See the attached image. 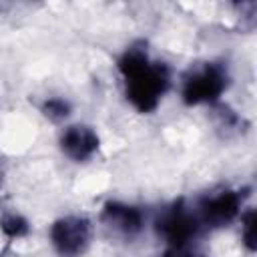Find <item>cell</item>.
Masks as SVG:
<instances>
[{
    "label": "cell",
    "instance_id": "obj_1",
    "mask_svg": "<svg viewBox=\"0 0 257 257\" xmlns=\"http://www.w3.org/2000/svg\"><path fill=\"white\" fill-rule=\"evenodd\" d=\"M118 68L126 80V98L141 112L157 108L159 98L169 86V70L165 64H153L143 48H128L118 60Z\"/></svg>",
    "mask_w": 257,
    "mask_h": 257
},
{
    "label": "cell",
    "instance_id": "obj_2",
    "mask_svg": "<svg viewBox=\"0 0 257 257\" xmlns=\"http://www.w3.org/2000/svg\"><path fill=\"white\" fill-rule=\"evenodd\" d=\"M52 245L60 255H78L84 251L90 239V225L82 217L58 219L50 229Z\"/></svg>",
    "mask_w": 257,
    "mask_h": 257
},
{
    "label": "cell",
    "instance_id": "obj_3",
    "mask_svg": "<svg viewBox=\"0 0 257 257\" xmlns=\"http://www.w3.org/2000/svg\"><path fill=\"white\" fill-rule=\"evenodd\" d=\"M227 84V76L223 68L211 64L203 68L201 72L193 74L183 88V98L187 104H201V102H213L219 98Z\"/></svg>",
    "mask_w": 257,
    "mask_h": 257
},
{
    "label": "cell",
    "instance_id": "obj_4",
    "mask_svg": "<svg viewBox=\"0 0 257 257\" xmlns=\"http://www.w3.org/2000/svg\"><path fill=\"white\" fill-rule=\"evenodd\" d=\"M157 231L175 247V249H183V245L187 241H191L197 231H199V221L197 217H193L191 213H187L185 209H181V205H177L175 209H171L169 213H165L159 223H157Z\"/></svg>",
    "mask_w": 257,
    "mask_h": 257
},
{
    "label": "cell",
    "instance_id": "obj_5",
    "mask_svg": "<svg viewBox=\"0 0 257 257\" xmlns=\"http://www.w3.org/2000/svg\"><path fill=\"white\" fill-rule=\"evenodd\" d=\"M241 199L235 191H225L217 197L205 199L201 203V217L211 225H225L239 213Z\"/></svg>",
    "mask_w": 257,
    "mask_h": 257
},
{
    "label": "cell",
    "instance_id": "obj_6",
    "mask_svg": "<svg viewBox=\"0 0 257 257\" xmlns=\"http://www.w3.org/2000/svg\"><path fill=\"white\" fill-rule=\"evenodd\" d=\"M60 145H62V151L70 159L84 161L98 149V137L94 135L92 128L82 126V124H74V126L66 128V133L60 139Z\"/></svg>",
    "mask_w": 257,
    "mask_h": 257
},
{
    "label": "cell",
    "instance_id": "obj_7",
    "mask_svg": "<svg viewBox=\"0 0 257 257\" xmlns=\"http://www.w3.org/2000/svg\"><path fill=\"white\" fill-rule=\"evenodd\" d=\"M102 219L124 235H137L143 229V215L139 209L122 203H106Z\"/></svg>",
    "mask_w": 257,
    "mask_h": 257
},
{
    "label": "cell",
    "instance_id": "obj_8",
    "mask_svg": "<svg viewBox=\"0 0 257 257\" xmlns=\"http://www.w3.org/2000/svg\"><path fill=\"white\" fill-rule=\"evenodd\" d=\"M0 227L8 237H22L28 233V223L18 215H10V217L2 219Z\"/></svg>",
    "mask_w": 257,
    "mask_h": 257
},
{
    "label": "cell",
    "instance_id": "obj_9",
    "mask_svg": "<svg viewBox=\"0 0 257 257\" xmlns=\"http://www.w3.org/2000/svg\"><path fill=\"white\" fill-rule=\"evenodd\" d=\"M42 110H44V114H46L48 118H52V120H60V118L68 116L70 106H68V102H64L62 98H50V100L44 102Z\"/></svg>",
    "mask_w": 257,
    "mask_h": 257
},
{
    "label": "cell",
    "instance_id": "obj_10",
    "mask_svg": "<svg viewBox=\"0 0 257 257\" xmlns=\"http://www.w3.org/2000/svg\"><path fill=\"white\" fill-rule=\"evenodd\" d=\"M255 223H257V217H255V211L251 209V211H247L243 215V225H241L243 241H245L249 251H255Z\"/></svg>",
    "mask_w": 257,
    "mask_h": 257
},
{
    "label": "cell",
    "instance_id": "obj_11",
    "mask_svg": "<svg viewBox=\"0 0 257 257\" xmlns=\"http://www.w3.org/2000/svg\"><path fill=\"white\" fill-rule=\"evenodd\" d=\"M165 257H193V255H187V253H183L181 249H173V251H169Z\"/></svg>",
    "mask_w": 257,
    "mask_h": 257
},
{
    "label": "cell",
    "instance_id": "obj_12",
    "mask_svg": "<svg viewBox=\"0 0 257 257\" xmlns=\"http://www.w3.org/2000/svg\"><path fill=\"white\" fill-rule=\"evenodd\" d=\"M193 257H201V255H193Z\"/></svg>",
    "mask_w": 257,
    "mask_h": 257
}]
</instances>
